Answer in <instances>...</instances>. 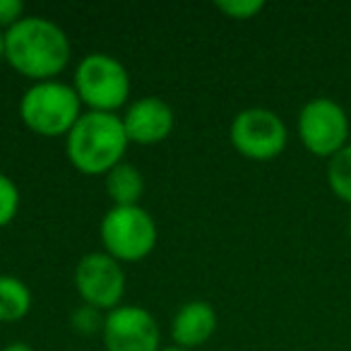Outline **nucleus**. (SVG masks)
Here are the masks:
<instances>
[{
	"mask_svg": "<svg viewBox=\"0 0 351 351\" xmlns=\"http://www.w3.org/2000/svg\"><path fill=\"white\" fill-rule=\"evenodd\" d=\"M5 56L12 68L27 77H51L68 63L65 34L44 17H27L5 34Z\"/></svg>",
	"mask_w": 351,
	"mask_h": 351,
	"instance_id": "obj_1",
	"label": "nucleus"
},
{
	"mask_svg": "<svg viewBox=\"0 0 351 351\" xmlns=\"http://www.w3.org/2000/svg\"><path fill=\"white\" fill-rule=\"evenodd\" d=\"M128 145L123 121L104 111L80 116L68 135V156L82 173H104L116 169Z\"/></svg>",
	"mask_w": 351,
	"mask_h": 351,
	"instance_id": "obj_2",
	"label": "nucleus"
},
{
	"mask_svg": "<svg viewBox=\"0 0 351 351\" xmlns=\"http://www.w3.org/2000/svg\"><path fill=\"white\" fill-rule=\"evenodd\" d=\"M75 89L58 82H39L22 99V118L39 135H63L80 121Z\"/></svg>",
	"mask_w": 351,
	"mask_h": 351,
	"instance_id": "obj_3",
	"label": "nucleus"
},
{
	"mask_svg": "<svg viewBox=\"0 0 351 351\" xmlns=\"http://www.w3.org/2000/svg\"><path fill=\"white\" fill-rule=\"evenodd\" d=\"M101 239L113 258L140 260L154 248L156 229L152 217L137 205L116 207L104 217Z\"/></svg>",
	"mask_w": 351,
	"mask_h": 351,
	"instance_id": "obj_4",
	"label": "nucleus"
},
{
	"mask_svg": "<svg viewBox=\"0 0 351 351\" xmlns=\"http://www.w3.org/2000/svg\"><path fill=\"white\" fill-rule=\"evenodd\" d=\"M298 135L303 145L317 156H335L341 147H346L349 137V118L344 108L332 99L317 97L301 108L298 116Z\"/></svg>",
	"mask_w": 351,
	"mask_h": 351,
	"instance_id": "obj_5",
	"label": "nucleus"
},
{
	"mask_svg": "<svg viewBox=\"0 0 351 351\" xmlns=\"http://www.w3.org/2000/svg\"><path fill=\"white\" fill-rule=\"evenodd\" d=\"M75 82H77V97L104 113L108 108L121 106L130 89L125 68L118 60L101 53L87 56L80 63Z\"/></svg>",
	"mask_w": 351,
	"mask_h": 351,
	"instance_id": "obj_6",
	"label": "nucleus"
},
{
	"mask_svg": "<svg viewBox=\"0 0 351 351\" xmlns=\"http://www.w3.org/2000/svg\"><path fill=\"white\" fill-rule=\"evenodd\" d=\"M231 140L236 149L250 159H274L287 147V128L277 113L267 108H248L236 116Z\"/></svg>",
	"mask_w": 351,
	"mask_h": 351,
	"instance_id": "obj_7",
	"label": "nucleus"
},
{
	"mask_svg": "<svg viewBox=\"0 0 351 351\" xmlns=\"http://www.w3.org/2000/svg\"><path fill=\"white\" fill-rule=\"evenodd\" d=\"M108 351H156L159 330L145 308H116L104 325Z\"/></svg>",
	"mask_w": 351,
	"mask_h": 351,
	"instance_id": "obj_8",
	"label": "nucleus"
},
{
	"mask_svg": "<svg viewBox=\"0 0 351 351\" xmlns=\"http://www.w3.org/2000/svg\"><path fill=\"white\" fill-rule=\"evenodd\" d=\"M75 284L84 301L94 308H111L121 301L125 277L111 255L92 253L77 265Z\"/></svg>",
	"mask_w": 351,
	"mask_h": 351,
	"instance_id": "obj_9",
	"label": "nucleus"
},
{
	"mask_svg": "<svg viewBox=\"0 0 351 351\" xmlns=\"http://www.w3.org/2000/svg\"><path fill=\"white\" fill-rule=\"evenodd\" d=\"M125 128L128 140L142 142V145H152V142L164 140L173 128V113L161 99H142V101L132 104L130 111L125 113Z\"/></svg>",
	"mask_w": 351,
	"mask_h": 351,
	"instance_id": "obj_10",
	"label": "nucleus"
},
{
	"mask_svg": "<svg viewBox=\"0 0 351 351\" xmlns=\"http://www.w3.org/2000/svg\"><path fill=\"white\" fill-rule=\"evenodd\" d=\"M217 317L207 303L193 301L178 311L173 320V339L181 346H197L215 332Z\"/></svg>",
	"mask_w": 351,
	"mask_h": 351,
	"instance_id": "obj_11",
	"label": "nucleus"
},
{
	"mask_svg": "<svg viewBox=\"0 0 351 351\" xmlns=\"http://www.w3.org/2000/svg\"><path fill=\"white\" fill-rule=\"evenodd\" d=\"M106 186H108V195L118 202V207H132L140 200L145 183H142V176L137 173V169L123 164L111 169Z\"/></svg>",
	"mask_w": 351,
	"mask_h": 351,
	"instance_id": "obj_12",
	"label": "nucleus"
},
{
	"mask_svg": "<svg viewBox=\"0 0 351 351\" xmlns=\"http://www.w3.org/2000/svg\"><path fill=\"white\" fill-rule=\"evenodd\" d=\"M29 289L15 277H0V320H20L29 311Z\"/></svg>",
	"mask_w": 351,
	"mask_h": 351,
	"instance_id": "obj_13",
	"label": "nucleus"
},
{
	"mask_svg": "<svg viewBox=\"0 0 351 351\" xmlns=\"http://www.w3.org/2000/svg\"><path fill=\"white\" fill-rule=\"evenodd\" d=\"M327 181L339 200L351 205V145L341 147L327 166Z\"/></svg>",
	"mask_w": 351,
	"mask_h": 351,
	"instance_id": "obj_14",
	"label": "nucleus"
},
{
	"mask_svg": "<svg viewBox=\"0 0 351 351\" xmlns=\"http://www.w3.org/2000/svg\"><path fill=\"white\" fill-rule=\"evenodd\" d=\"M17 205H20V193H17L15 183L0 173V226L12 221V217L17 215Z\"/></svg>",
	"mask_w": 351,
	"mask_h": 351,
	"instance_id": "obj_15",
	"label": "nucleus"
},
{
	"mask_svg": "<svg viewBox=\"0 0 351 351\" xmlns=\"http://www.w3.org/2000/svg\"><path fill=\"white\" fill-rule=\"evenodd\" d=\"M219 10L226 12L231 17H239V20H248L255 12L263 10V3L260 0H243V3H219Z\"/></svg>",
	"mask_w": 351,
	"mask_h": 351,
	"instance_id": "obj_16",
	"label": "nucleus"
},
{
	"mask_svg": "<svg viewBox=\"0 0 351 351\" xmlns=\"http://www.w3.org/2000/svg\"><path fill=\"white\" fill-rule=\"evenodd\" d=\"M22 3L20 0H0V25H12L20 17Z\"/></svg>",
	"mask_w": 351,
	"mask_h": 351,
	"instance_id": "obj_17",
	"label": "nucleus"
},
{
	"mask_svg": "<svg viewBox=\"0 0 351 351\" xmlns=\"http://www.w3.org/2000/svg\"><path fill=\"white\" fill-rule=\"evenodd\" d=\"M3 351H32L29 346L27 344H20V341H17V344H10V346H5V349Z\"/></svg>",
	"mask_w": 351,
	"mask_h": 351,
	"instance_id": "obj_18",
	"label": "nucleus"
},
{
	"mask_svg": "<svg viewBox=\"0 0 351 351\" xmlns=\"http://www.w3.org/2000/svg\"><path fill=\"white\" fill-rule=\"evenodd\" d=\"M3 51H5V36L0 34V53H3Z\"/></svg>",
	"mask_w": 351,
	"mask_h": 351,
	"instance_id": "obj_19",
	"label": "nucleus"
},
{
	"mask_svg": "<svg viewBox=\"0 0 351 351\" xmlns=\"http://www.w3.org/2000/svg\"><path fill=\"white\" fill-rule=\"evenodd\" d=\"M349 234H351V217H349Z\"/></svg>",
	"mask_w": 351,
	"mask_h": 351,
	"instance_id": "obj_20",
	"label": "nucleus"
},
{
	"mask_svg": "<svg viewBox=\"0 0 351 351\" xmlns=\"http://www.w3.org/2000/svg\"><path fill=\"white\" fill-rule=\"evenodd\" d=\"M166 351H183V349H166Z\"/></svg>",
	"mask_w": 351,
	"mask_h": 351,
	"instance_id": "obj_21",
	"label": "nucleus"
}]
</instances>
